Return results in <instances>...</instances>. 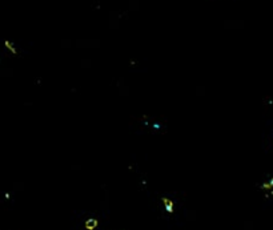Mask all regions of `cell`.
Wrapping results in <instances>:
<instances>
[{"label": "cell", "mask_w": 273, "mask_h": 230, "mask_svg": "<svg viewBox=\"0 0 273 230\" xmlns=\"http://www.w3.org/2000/svg\"><path fill=\"white\" fill-rule=\"evenodd\" d=\"M96 226H97V220H95V218H91V220L85 221V227L88 230H94Z\"/></svg>", "instance_id": "cell-1"}, {"label": "cell", "mask_w": 273, "mask_h": 230, "mask_svg": "<svg viewBox=\"0 0 273 230\" xmlns=\"http://www.w3.org/2000/svg\"><path fill=\"white\" fill-rule=\"evenodd\" d=\"M162 202H164V205H165V210L168 212V213H172L173 212V202L171 201V199L168 198H162Z\"/></svg>", "instance_id": "cell-2"}, {"label": "cell", "mask_w": 273, "mask_h": 230, "mask_svg": "<svg viewBox=\"0 0 273 230\" xmlns=\"http://www.w3.org/2000/svg\"><path fill=\"white\" fill-rule=\"evenodd\" d=\"M4 45H5V47H7V48L10 49L11 52H12V53H16V52H17V51H16V48H15L14 45H12V43H11V41L5 40V41H4Z\"/></svg>", "instance_id": "cell-3"}, {"label": "cell", "mask_w": 273, "mask_h": 230, "mask_svg": "<svg viewBox=\"0 0 273 230\" xmlns=\"http://www.w3.org/2000/svg\"><path fill=\"white\" fill-rule=\"evenodd\" d=\"M261 188H263V189H273V178H270V181L268 182V184H264Z\"/></svg>", "instance_id": "cell-4"}]
</instances>
